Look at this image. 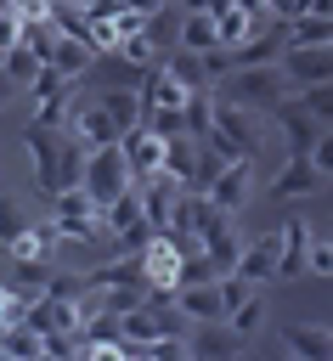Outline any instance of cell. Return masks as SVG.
Returning <instances> with one entry per match:
<instances>
[{"mask_svg": "<svg viewBox=\"0 0 333 361\" xmlns=\"http://www.w3.org/2000/svg\"><path fill=\"white\" fill-rule=\"evenodd\" d=\"M288 90H293V79L282 73V62H248V68H231L214 85L220 102H237V107H254V113H271Z\"/></svg>", "mask_w": 333, "mask_h": 361, "instance_id": "6da1fadb", "label": "cell"}, {"mask_svg": "<svg viewBox=\"0 0 333 361\" xmlns=\"http://www.w3.org/2000/svg\"><path fill=\"white\" fill-rule=\"evenodd\" d=\"M0 355H11V361H45V333L28 327V322H11V327H0Z\"/></svg>", "mask_w": 333, "mask_h": 361, "instance_id": "cb8c5ba5", "label": "cell"}, {"mask_svg": "<svg viewBox=\"0 0 333 361\" xmlns=\"http://www.w3.org/2000/svg\"><path fill=\"white\" fill-rule=\"evenodd\" d=\"M277 338L288 355L299 361H333V333L327 327H305V322H277Z\"/></svg>", "mask_w": 333, "mask_h": 361, "instance_id": "e0dca14e", "label": "cell"}, {"mask_svg": "<svg viewBox=\"0 0 333 361\" xmlns=\"http://www.w3.org/2000/svg\"><path fill=\"white\" fill-rule=\"evenodd\" d=\"M198 62H203V79H209V90L231 73V51L226 45H209V51H198Z\"/></svg>", "mask_w": 333, "mask_h": 361, "instance_id": "f35d334b", "label": "cell"}, {"mask_svg": "<svg viewBox=\"0 0 333 361\" xmlns=\"http://www.w3.org/2000/svg\"><path fill=\"white\" fill-rule=\"evenodd\" d=\"M181 11H209V0H175Z\"/></svg>", "mask_w": 333, "mask_h": 361, "instance_id": "681fc988", "label": "cell"}, {"mask_svg": "<svg viewBox=\"0 0 333 361\" xmlns=\"http://www.w3.org/2000/svg\"><path fill=\"white\" fill-rule=\"evenodd\" d=\"M141 62H130L124 51H96L90 56V68H85V79L96 85V90H141Z\"/></svg>", "mask_w": 333, "mask_h": 361, "instance_id": "4fadbf2b", "label": "cell"}, {"mask_svg": "<svg viewBox=\"0 0 333 361\" xmlns=\"http://www.w3.org/2000/svg\"><path fill=\"white\" fill-rule=\"evenodd\" d=\"M310 164H316V175H322V180H333V130H322V135H316Z\"/></svg>", "mask_w": 333, "mask_h": 361, "instance_id": "7bdbcfd3", "label": "cell"}, {"mask_svg": "<svg viewBox=\"0 0 333 361\" xmlns=\"http://www.w3.org/2000/svg\"><path fill=\"white\" fill-rule=\"evenodd\" d=\"M0 68H6V79H11V85H34V73H40L45 62H40L28 45H11V51H0Z\"/></svg>", "mask_w": 333, "mask_h": 361, "instance_id": "d6a6232c", "label": "cell"}, {"mask_svg": "<svg viewBox=\"0 0 333 361\" xmlns=\"http://www.w3.org/2000/svg\"><path fill=\"white\" fill-rule=\"evenodd\" d=\"M333 23L327 17H288V45H327Z\"/></svg>", "mask_w": 333, "mask_h": 361, "instance_id": "e575fe53", "label": "cell"}, {"mask_svg": "<svg viewBox=\"0 0 333 361\" xmlns=\"http://www.w3.org/2000/svg\"><path fill=\"white\" fill-rule=\"evenodd\" d=\"M265 118H271V124L282 130L288 152H310V147H316V135H322V124L310 118V107L299 102V90H288V96H282V102H277V107H271Z\"/></svg>", "mask_w": 333, "mask_h": 361, "instance_id": "9c48e42d", "label": "cell"}, {"mask_svg": "<svg viewBox=\"0 0 333 361\" xmlns=\"http://www.w3.org/2000/svg\"><path fill=\"white\" fill-rule=\"evenodd\" d=\"M181 124L192 141H203L214 130V90H186V107H181Z\"/></svg>", "mask_w": 333, "mask_h": 361, "instance_id": "f1b7e54d", "label": "cell"}, {"mask_svg": "<svg viewBox=\"0 0 333 361\" xmlns=\"http://www.w3.org/2000/svg\"><path fill=\"white\" fill-rule=\"evenodd\" d=\"M265 322H271V305H265V288H254V293H248V299H243V305H237V310L226 316V327H231V333H237L243 344H248V338H254V333H260Z\"/></svg>", "mask_w": 333, "mask_h": 361, "instance_id": "4316f807", "label": "cell"}, {"mask_svg": "<svg viewBox=\"0 0 333 361\" xmlns=\"http://www.w3.org/2000/svg\"><path fill=\"white\" fill-rule=\"evenodd\" d=\"M299 102L310 107V118H316L322 130H333V79H322V85H299Z\"/></svg>", "mask_w": 333, "mask_h": 361, "instance_id": "d590c367", "label": "cell"}, {"mask_svg": "<svg viewBox=\"0 0 333 361\" xmlns=\"http://www.w3.org/2000/svg\"><path fill=\"white\" fill-rule=\"evenodd\" d=\"M85 164H90V147L73 130H62V147H56V192L62 186H85Z\"/></svg>", "mask_w": 333, "mask_h": 361, "instance_id": "7402d4cb", "label": "cell"}, {"mask_svg": "<svg viewBox=\"0 0 333 361\" xmlns=\"http://www.w3.org/2000/svg\"><path fill=\"white\" fill-rule=\"evenodd\" d=\"M220 276V265L203 254V248H192V254H181V271H175V288H192V282H214Z\"/></svg>", "mask_w": 333, "mask_h": 361, "instance_id": "836d02e7", "label": "cell"}, {"mask_svg": "<svg viewBox=\"0 0 333 361\" xmlns=\"http://www.w3.org/2000/svg\"><path fill=\"white\" fill-rule=\"evenodd\" d=\"M164 68L175 73V85H181V90H209V79H203V62H198V51L175 45V51L164 56Z\"/></svg>", "mask_w": 333, "mask_h": 361, "instance_id": "4dcf8cb0", "label": "cell"}, {"mask_svg": "<svg viewBox=\"0 0 333 361\" xmlns=\"http://www.w3.org/2000/svg\"><path fill=\"white\" fill-rule=\"evenodd\" d=\"M119 147H124V164H130V175H135V180H141V175H152V169H164V135H158V130L135 124V130H124V135H119Z\"/></svg>", "mask_w": 333, "mask_h": 361, "instance_id": "2e32d148", "label": "cell"}, {"mask_svg": "<svg viewBox=\"0 0 333 361\" xmlns=\"http://www.w3.org/2000/svg\"><path fill=\"white\" fill-rule=\"evenodd\" d=\"M23 226H28V214H23V203L0 192V248H6V243H11V237H17Z\"/></svg>", "mask_w": 333, "mask_h": 361, "instance_id": "ab89813d", "label": "cell"}, {"mask_svg": "<svg viewBox=\"0 0 333 361\" xmlns=\"http://www.w3.org/2000/svg\"><path fill=\"white\" fill-rule=\"evenodd\" d=\"M198 248L220 265V271H231L237 265V254H243V231H237V214H226V209H214L203 192H198Z\"/></svg>", "mask_w": 333, "mask_h": 361, "instance_id": "3957f363", "label": "cell"}, {"mask_svg": "<svg viewBox=\"0 0 333 361\" xmlns=\"http://www.w3.org/2000/svg\"><path fill=\"white\" fill-rule=\"evenodd\" d=\"M23 147H28V164H34V192L51 203V197H56V147H62V130H56V124L28 118Z\"/></svg>", "mask_w": 333, "mask_h": 361, "instance_id": "5b68a950", "label": "cell"}, {"mask_svg": "<svg viewBox=\"0 0 333 361\" xmlns=\"http://www.w3.org/2000/svg\"><path fill=\"white\" fill-rule=\"evenodd\" d=\"M85 282L90 288H124V282H147V271H141V254H113L107 265H90Z\"/></svg>", "mask_w": 333, "mask_h": 361, "instance_id": "603a6c76", "label": "cell"}, {"mask_svg": "<svg viewBox=\"0 0 333 361\" xmlns=\"http://www.w3.org/2000/svg\"><path fill=\"white\" fill-rule=\"evenodd\" d=\"M11 90H17V85H11V79H6V68H0V107L11 102Z\"/></svg>", "mask_w": 333, "mask_h": 361, "instance_id": "c3c4849f", "label": "cell"}, {"mask_svg": "<svg viewBox=\"0 0 333 361\" xmlns=\"http://www.w3.org/2000/svg\"><path fill=\"white\" fill-rule=\"evenodd\" d=\"M181 45H186V51H209V45H220V34H214V11H181Z\"/></svg>", "mask_w": 333, "mask_h": 361, "instance_id": "f546056e", "label": "cell"}, {"mask_svg": "<svg viewBox=\"0 0 333 361\" xmlns=\"http://www.w3.org/2000/svg\"><path fill=\"white\" fill-rule=\"evenodd\" d=\"M62 130H73L85 147H107V141H119V124H113V113L90 96V102H79V107H68V124Z\"/></svg>", "mask_w": 333, "mask_h": 361, "instance_id": "9a60e30c", "label": "cell"}, {"mask_svg": "<svg viewBox=\"0 0 333 361\" xmlns=\"http://www.w3.org/2000/svg\"><path fill=\"white\" fill-rule=\"evenodd\" d=\"M243 355V338L226 327V322H192L186 333V361H231Z\"/></svg>", "mask_w": 333, "mask_h": 361, "instance_id": "7c38bea8", "label": "cell"}, {"mask_svg": "<svg viewBox=\"0 0 333 361\" xmlns=\"http://www.w3.org/2000/svg\"><path fill=\"white\" fill-rule=\"evenodd\" d=\"M96 102H102V107L113 113V124H119V135L141 124V96H135V90H96Z\"/></svg>", "mask_w": 333, "mask_h": 361, "instance_id": "1f68e13d", "label": "cell"}, {"mask_svg": "<svg viewBox=\"0 0 333 361\" xmlns=\"http://www.w3.org/2000/svg\"><path fill=\"white\" fill-rule=\"evenodd\" d=\"M305 276H333V231H310V248H305Z\"/></svg>", "mask_w": 333, "mask_h": 361, "instance_id": "74e56055", "label": "cell"}, {"mask_svg": "<svg viewBox=\"0 0 333 361\" xmlns=\"http://www.w3.org/2000/svg\"><path fill=\"white\" fill-rule=\"evenodd\" d=\"M265 6H271V17H282V23L299 11V0H265Z\"/></svg>", "mask_w": 333, "mask_h": 361, "instance_id": "bcb514c9", "label": "cell"}, {"mask_svg": "<svg viewBox=\"0 0 333 361\" xmlns=\"http://www.w3.org/2000/svg\"><path fill=\"white\" fill-rule=\"evenodd\" d=\"M282 73L293 79V90L333 79V45H288L282 51Z\"/></svg>", "mask_w": 333, "mask_h": 361, "instance_id": "5bb4252c", "label": "cell"}, {"mask_svg": "<svg viewBox=\"0 0 333 361\" xmlns=\"http://www.w3.org/2000/svg\"><path fill=\"white\" fill-rule=\"evenodd\" d=\"M141 34L158 45V56H169V51L181 45V6H175V0H164V6H158V11L141 23Z\"/></svg>", "mask_w": 333, "mask_h": 361, "instance_id": "d4e9b609", "label": "cell"}, {"mask_svg": "<svg viewBox=\"0 0 333 361\" xmlns=\"http://www.w3.org/2000/svg\"><path fill=\"white\" fill-rule=\"evenodd\" d=\"M96 203H90V192L85 186H62L56 197H51V220H79V214H90Z\"/></svg>", "mask_w": 333, "mask_h": 361, "instance_id": "8d00e7d4", "label": "cell"}, {"mask_svg": "<svg viewBox=\"0 0 333 361\" xmlns=\"http://www.w3.org/2000/svg\"><path fill=\"white\" fill-rule=\"evenodd\" d=\"M135 254H141V271H147V288H152V293H175V271H181V248H175V243H169L164 231H152V237H147V243H141Z\"/></svg>", "mask_w": 333, "mask_h": 361, "instance_id": "8fae6325", "label": "cell"}, {"mask_svg": "<svg viewBox=\"0 0 333 361\" xmlns=\"http://www.w3.org/2000/svg\"><path fill=\"white\" fill-rule=\"evenodd\" d=\"M203 197H209L214 209H226V214H243L248 197H254V158H226L220 175L203 186Z\"/></svg>", "mask_w": 333, "mask_h": 361, "instance_id": "8992f818", "label": "cell"}, {"mask_svg": "<svg viewBox=\"0 0 333 361\" xmlns=\"http://www.w3.org/2000/svg\"><path fill=\"white\" fill-rule=\"evenodd\" d=\"M28 90H34V118L62 130V124H68V107H73V79H62V73L45 62V68L34 73V85H28Z\"/></svg>", "mask_w": 333, "mask_h": 361, "instance_id": "ba28073f", "label": "cell"}, {"mask_svg": "<svg viewBox=\"0 0 333 361\" xmlns=\"http://www.w3.org/2000/svg\"><path fill=\"white\" fill-rule=\"evenodd\" d=\"M119 51H124L130 62H141V68H152V62H158V45H152L141 28H135V34H124V39H119Z\"/></svg>", "mask_w": 333, "mask_h": 361, "instance_id": "b9f144b4", "label": "cell"}, {"mask_svg": "<svg viewBox=\"0 0 333 361\" xmlns=\"http://www.w3.org/2000/svg\"><path fill=\"white\" fill-rule=\"evenodd\" d=\"M11 45H23V11H17V0H0V51H11Z\"/></svg>", "mask_w": 333, "mask_h": 361, "instance_id": "60d3db41", "label": "cell"}, {"mask_svg": "<svg viewBox=\"0 0 333 361\" xmlns=\"http://www.w3.org/2000/svg\"><path fill=\"white\" fill-rule=\"evenodd\" d=\"M271 118L254 113V107H237V102H220L214 96V130L203 135V147H214L220 158H260V141H265Z\"/></svg>", "mask_w": 333, "mask_h": 361, "instance_id": "7a4b0ae2", "label": "cell"}, {"mask_svg": "<svg viewBox=\"0 0 333 361\" xmlns=\"http://www.w3.org/2000/svg\"><path fill=\"white\" fill-rule=\"evenodd\" d=\"M135 186V175H130V164H124V147L119 141H107V147H90V164H85V192H90V203L96 209H107L119 192H130Z\"/></svg>", "mask_w": 333, "mask_h": 361, "instance_id": "277c9868", "label": "cell"}, {"mask_svg": "<svg viewBox=\"0 0 333 361\" xmlns=\"http://www.w3.org/2000/svg\"><path fill=\"white\" fill-rule=\"evenodd\" d=\"M316 186H322V175H316L310 152H288V164H282L277 180H271V197H310Z\"/></svg>", "mask_w": 333, "mask_h": 361, "instance_id": "ac0fdd59", "label": "cell"}, {"mask_svg": "<svg viewBox=\"0 0 333 361\" xmlns=\"http://www.w3.org/2000/svg\"><path fill=\"white\" fill-rule=\"evenodd\" d=\"M164 169L181 180V192H198V141L192 135H169L164 141Z\"/></svg>", "mask_w": 333, "mask_h": 361, "instance_id": "44dd1931", "label": "cell"}, {"mask_svg": "<svg viewBox=\"0 0 333 361\" xmlns=\"http://www.w3.org/2000/svg\"><path fill=\"white\" fill-rule=\"evenodd\" d=\"M23 305H28V299H23L17 288H0V327H11V322H23Z\"/></svg>", "mask_w": 333, "mask_h": 361, "instance_id": "ee69618b", "label": "cell"}, {"mask_svg": "<svg viewBox=\"0 0 333 361\" xmlns=\"http://www.w3.org/2000/svg\"><path fill=\"white\" fill-rule=\"evenodd\" d=\"M90 56H96V51H90L79 34H56V45H51V68H56L62 79H85Z\"/></svg>", "mask_w": 333, "mask_h": 361, "instance_id": "484cf974", "label": "cell"}, {"mask_svg": "<svg viewBox=\"0 0 333 361\" xmlns=\"http://www.w3.org/2000/svg\"><path fill=\"white\" fill-rule=\"evenodd\" d=\"M68 6H73V11H85V17H119V11H124L119 0H68Z\"/></svg>", "mask_w": 333, "mask_h": 361, "instance_id": "f6af8a7d", "label": "cell"}, {"mask_svg": "<svg viewBox=\"0 0 333 361\" xmlns=\"http://www.w3.org/2000/svg\"><path fill=\"white\" fill-rule=\"evenodd\" d=\"M277 231H265V237H254V243H243V254H237V265L231 271H243L248 282H271V271H277Z\"/></svg>", "mask_w": 333, "mask_h": 361, "instance_id": "ffe728a7", "label": "cell"}, {"mask_svg": "<svg viewBox=\"0 0 333 361\" xmlns=\"http://www.w3.org/2000/svg\"><path fill=\"white\" fill-rule=\"evenodd\" d=\"M254 28H265V23H254L237 0H231V6H214V34H220V45H226V51H231V45H243Z\"/></svg>", "mask_w": 333, "mask_h": 361, "instance_id": "83f0119b", "label": "cell"}, {"mask_svg": "<svg viewBox=\"0 0 333 361\" xmlns=\"http://www.w3.org/2000/svg\"><path fill=\"white\" fill-rule=\"evenodd\" d=\"M119 6H124V11H141V17H152L164 0H119Z\"/></svg>", "mask_w": 333, "mask_h": 361, "instance_id": "7dc6e473", "label": "cell"}, {"mask_svg": "<svg viewBox=\"0 0 333 361\" xmlns=\"http://www.w3.org/2000/svg\"><path fill=\"white\" fill-rule=\"evenodd\" d=\"M102 214H107V231H113V248H119V254H135V248L152 237V226H147V214H141L135 186H130V192H119Z\"/></svg>", "mask_w": 333, "mask_h": 361, "instance_id": "52a82bcc", "label": "cell"}, {"mask_svg": "<svg viewBox=\"0 0 333 361\" xmlns=\"http://www.w3.org/2000/svg\"><path fill=\"white\" fill-rule=\"evenodd\" d=\"M277 271H271V282H299L305 276V248H310V220H282L277 226Z\"/></svg>", "mask_w": 333, "mask_h": 361, "instance_id": "30bf717a", "label": "cell"}, {"mask_svg": "<svg viewBox=\"0 0 333 361\" xmlns=\"http://www.w3.org/2000/svg\"><path fill=\"white\" fill-rule=\"evenodd\" d=\"M175 305H181L192 322H226V305H220V276H214V282L175 288Z\"/></svg>", "mask_w": 333, "mask_h": 361, "instance_id": "d6986e66", "label": "cell"}]
</instances>
